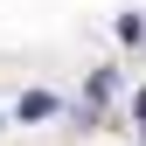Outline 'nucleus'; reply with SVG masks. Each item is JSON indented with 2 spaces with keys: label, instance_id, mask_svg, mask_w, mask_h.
<instances>
[{
  "label": "nucleus",
  "instance_id": "1",
  "mask_svg": "<svg viewBox=\"0 0 146 146\" xmlns=\"http://www.w3.org/2000/svg\"><path fill=\"white\" fill-rule=\"evenodd\" d=\"M49 111H56V98H49V90H28V98H21V118H49Z\"/></svg>",
  "mask_w": 146,
  "mask_h": 146
}]
</instances>
